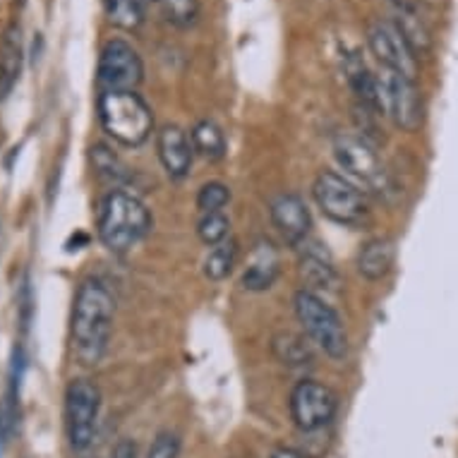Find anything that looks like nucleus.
Here are the masks:
<instances>
[{"instance_id":"nucleus-27","label":"nucleus","mask_w":458,"mask_h":458,"mask_svg":"<svg viewBox=\"0 0 458 458\" xmlns=\"http://www.w3.org/2000/svg\"><path fill=\"white\" fill-rule=\"evenodd\" d=\"M231 202V190L228 185L218 181H211L199 188L197 192V209L202 214H211V211H224L225 204Z\"/></svg>"},{"instance_id":"nucleus-9","label":"nucleus","mask_w":458,"mask_h":458,"mask_svg":"<svg viewBox=\"0 0 458 458\" xmlns=\"http://www.w3.org/2000/svg\"><path fill=\"white\" fill-rule=\"evenodd\" d=\"M291 418L301 432H319L336 418L338 398L331 386L317 379H302L291 391Z\"/></svg>"},{"instance_id":"nucleus-23","label":"nucleus","mask_w":458,"mask_h":458,"mask_svg":"<svg viewBox=\"0 0 458 458\" xmlns=\"http://www.w3.org/2000/svg\"><path fill=\"white\" fill-rule=\"evenodd\" d=\"M274 355L288 368H305V365L312 362V353H310L305 338L295 336L291 331H281L274 338Z\"/></svg>"},{"instance_id":"nucleus-26","label":"nucleus","mask_w":458,"mask_h":458,"mask_svg":"<svg viewBox=\"0 0 458 458\" xmlns=\"http://www.w3.org/2000/svg\"><path fill=\"white\" fill-rule=\"evenodd\" d=\"M91 161H94V168L98 171L101 178L111 182H123L130 181L128 168L123 165V161L115 154H113L108 147L104 144H97V147H91Z\"/></svg>"},{"instance_id":"nucleus-29","label":"nucleus","mask_w":458,"mask_h":458,"mask_svg":"<svg viewBox=\"0 0 458 458\" xmlns=\"http://www.w3.org/2000/svg\"><path fill=\"white\" fill-rule=\"evenodd\" d=\"M111 458H140V449L132 439H121L111 451Z\"/></svg>"},{"instance_id":"nucleus-2","label":"nucleus","mask_w":458,"mask_h":458,"mask_svg":"<svg viewBox=\"0 0 458 458\" xmlns=\"http://www.w3.org/2000/svg\"><path fill=\"white\" fill-rule=\"evenodd\" d=\"M151 214L147 204L132 192L115 188L98 202L97 231L106 250L123 255L142 241L151 231Z\"/></svg>"},{"instance_id":"nucleus-25","label":"nucleus","mask_w":458,"mask_h":458,"mask_svg":"<svg viewBox=\"0 0 458 458\" xmlns=\"http://www.w3.org/2000/svg\"><path fill=\"white\" fill-rule=\"evenodd\" d=\"M197 235L204 245H221L228 241L231 235V218L225 216L224 211H211V214H202V218L197 221Z\"/></svg>"},{"instance_id":"nucleus-1","label":"nucleus","mask_w":458,"mask_h":458,"mask_svg":"<svg viewBox=\"0 0 458 458\" xmlns=\"http://www.w3.org/2000/svg\"><path fill=\"white\" fill-rule=\"evenodd\" d=\"M115 301L108 285L98 278H87L72 305V346L77 360L91 368L104 360L111 344Z\"/></svg>"},{"instance_id":"nucleus-15","label":"nucleus","mask_w":458,"mask_h":458,"mask_svg":"<svg viewBox=\"0 0 458 458\" xmlns=\"http://www.w3.org/2000/svg\"><path fill=\"white\" fill-rule=\"evenodd\" d=\"M278 271H281V259H278L276 248L269 241H259L250 255V262L242 271V288L252 293L269 291L276 284Z\"/></svg>"},{"instance_id":"nucleus-17","label":"nucleus","mask_w":458,"mask_h":458,"mask_svg":"<svg viewBox=\"0 0 458 458\" xmlns=\"http://www.w3.org/2000/svg\"><path fill=\"white\" fill-rule=\"evenodd\" d=\"M394 259H396L394 242L389 238H372L358 252L355 267H358V274L368 278V281H379V278L389 274L391 267H394Z\"/></svg>"},{"instance_id":"nucleus-31","label":"nucleus","mask_w":458,"mask_h":458,"mask_svg":"<svg viewBox=\"0 0 458 458\" xmlns=\"http://www.w3.org/2000/svg\"><path fill=\"white\" fill-rule=\"evenodd\" d=\"M144 3H158V0H144Z\"/></svg>"},{"instance_id":"nucleus-12","label":"nucleus","mask_w":458,"mask_h":458,"mask_svg":"<svg viewBox=\"0 0 458 458\" xmlns=\"http://www.w3.org/2000/svg\"><path fill=\"white\" fill-rule=\"evenodd\" d=\"M271 221L291 248H302L310 241L312 216L308 204L298 195H278L271 202Z\"/></svg>"},{"instance_id":"nucleus-5","label":"nucleus","mask_w":458,"mask_h":458,"mask_svg":"<svg viewBox=\"0 0 458 458\" xmlns=\"http://www.w3.org/2000/svg\"><path fill=\"white\" fill-rule=\"evenodd\" d=\"M334 157L338 168L355 188H365L379 197L389 195L394 190L386 165L365 137L338 135L334 140Z\"/></svg>"},{"instance_id":"nucleus-8","label":"nucleus","mask_w":458,"mask_h":458,"mask_svg":"<svg viewBox=\"0 0 458 458\" xmlns=\"http://www.w3.org/2000/svg\"><path fill=\"white\" fill-rule=\"evenodd\" d=\"M377 94H379V108L384 115H389L398 130L415 132L420 128L422 98L418 94L415 80L382 68L377 75Z\"/></svg>"},{"instance_id":"nucleus-13","label":"nucleus","mask_w":458,"mask_h":458,"mask_svg":"<svg viewBox=\"0 0 458 458\" xmlns=\"http://www.w3.org/2000/svg\"><path fill=\"white\" fill-rule=\"evenodd\" d=\"M157 151L158 161L164 165L168 178H174V181L188 178L190 168H192L195 149H192L190 137L178 125H165V128H161V132L157 137Z\"/></svg>"},{"instance_id":"nucleus-22","label":"nucleus","mask_w":458,"mask_h":458,"mask_svg":"<svg viewBox=\"0 0 458 458\" xmlns=\"http://www.w3.org/2000/svg\"><path fill=\"white\" fill-rule=\"evenodd\" d=\"M235 264H238V242L228 238L221 245H214L209 250V255L204 257V276L209 281H224V278L231 276Z\"/></svg>"},{"instance_id":"nucleus-11","label":"nucleus","mask_w":458,"mask_h":458,"mask_svg":"<svg viewBox=\"0 0 458 458\" xmlns=\"http://www.w3.org/2000/svg\"><path fill=\"white\" fill-rule=\"evenodd\" d=\"M368 44L377 61L382 63V68L394 70L408 80L418 77V55L391 20L372 22L368 31Z\"/></svg>"},{"instance_id":"nucleus-30","label":"nucleus","mask_w":458,"mask_h":458,"mask_svg":"<svg viewBox=\"0 0 458 458\" xmlns=\"http://www.w3.org/2000/svg\"><path fill=\"white\" fill-rule=\"evenodd\" d=\"M271 458H308V456H302L301 451H295V449H276L274 454H271Z\"/></svg>"},{"instance_id":"nucleus-24","label":"nucleus","mask_w":458,"mask_h":458,"mask_svg":"<svg viewBox=\"0 0 458 458\" xmlns=\"http://www.w3.org/2000/svg\"><path fill=\"white\" fill-rule=\"evenodd\" d=\"M157 5L165 22L175 30H192L199 22V0H158Z\"/></svg>"},{"instance_id":"nucleus-16","label":"nucleus","mask_w":458,"mask_h":458,"mask_svg":"<svg viewBox=\"0 0 458 458\" xmlns=\"http://www.w3.org/2000/svg\"><path fill=\"white\" fill-rule=\"evenodd\" d=\"M344 72H346V80L351 84V89H353L355 98L360 101V108L375 113V115H382L379 94H377V75L369 72V68L358 53H348L344 58Z\"/></svg>"},{"instance_id":"nucleus-21","label":"nucleus","mask_w":458,"mask_h":458,"mask_svg":"<svg viewBox=\"0 0 458 458\" xmlns=\"http://www.w3.org/2000/svg\"><path fill=\"white\" fill-rule=\"evenodd\" d=\"M106 20L125 31H137L147 20L144 0H104Z\"/></svg>"},{"instance_id":"nucleus-10","label":"nucleus","mask_w":458,"mask_h":458,"mask_svg":"<svg viewBox=\"0 0 458 458\" xmlns=\"http://www.w3.org/2000/svg\"><path fill=\"white\" fill-rule=\"evenodd\" d=\"M97 80L101 91H135L144 80L140 53L123 38L106 41L98 55Z\"/></svg>"},{"instance_id":"nucleus-18","label":"nucleus","mask_w":458,"mask_h":458,"mask_svg":"<svg viewBox=\"0 0 458 458\" xmlns=\"http://www.w3.org/2000/svg\"><path fill=\"white\" fill-rule=\"evenodd\" d=\"M391 22L396 24L398 31L403 34V38H406L411 48L415 51V55L429 51V46H432V31H429L428 22L422 20L420 13L411 3L396 0L394 3V20Z\"/></svg>"},{"instance_id":"nucleus-3","label":"nucleus","mask_w":458,"mask_h":458,"mask_svg":"<svg viewBox=\"0 0 458 458\" xmlns=\"http://www.w3.org/2000/svg\"><path fill=\"white\" fill-rule=\"evenodd\" d=\"M98 121L106 135L123 147H140L154 130L149 104L137 91H101Z\"/></svg>"},{"instance_id":"nucleus-14","label":"nucleus","mask_w":458,"mask_h":458,"mask_svg":"<svg viewBox=\"0 0 458 458\" xmlns=\"http://www.w3.org/2000/svg\"><path fill=\"white\" fill-rule=\"evenodd\" d=\"M301 276L308 284L305 291H312V293H317V291H331L334 293L341 285V276H338L336 267H334V259L315 241H308L302 245Z\"/></svg>"},{"instance_id":"nucleus-19","label":"nucleus","mask_w":458,"mask_h":458,"mask_svg":"<svg viewBox=\"0 0 458 458\" xmlns=\"http://www.w3.org/2000/svg\"><path fill=\"white\" fill-rule=\"evenodd\" d=\"M22 72V38L20 27H10L0 44V98H5Z\"/></svg>"},{"instance_id":"nucleus-6","label":"nucleus","mask_w":458,"mask_h":458,"mask_svg":"<svg viewBox=\"0 0 458 458\" xmlns=\"http://www.w3.org/2000/svg\"><path fill=\"white\" fill-rule=\"evenodd\" d=\"M317 207L329 221L348 228H362L369 221V204L360 188H355L346 175L324 171L312 185Z\"/></svg>"},{"instance_id":"nucleus-7","label":"nucleus","mask_w":458,"mask_h":458,"mask_svg":"<svg viewBox=\"0 0 458 458\" xmlns=\"http://www.w3.org/2000/svg\"><path fill=\"white\" fill-rule=\"evenodd\" d=\"M101 413V391L91 379H72L65 391V428L70 446L87 451L94 444Z\"/></svg>"},{"instance_id":"nucleus-20","label":"nucleus","mask_w":458,"mask_h":458,"mask_svg":"<svg viewBox=\"0 0 458 458\" xmlns=\"http://www.w3.org/2000/svg\"><path fill=\"white\" fill-rule=\"evenodd\" d=\"M190 142L192 149L207 161H221L228 151V142H225L224 130L218 128L214 121H199L190 132Z\"/></svg>"},{"instance_id":"nucleus-28","label":"nucleus","mask_w":458,"mask_h":458,"mask_svg":"<svg viewBox=\"0 0 458 458\" xmlns=\"http://www.w3.org/2000/svg\"><path fill=\"white\" fill-rule=\"evenodd\" d=\"M181 437L171 432V429H164L158 432L154 439H151L149 449H147V456L144 458H178L181 456Z\"/></svg>"},{"instance_id":"nucleus-4","label":"nucleus","mask_w":458,"mask_h":458,"mask_svg":"<svg viewBox=\"0 0 458 458\" xmlns=\"http://www.w3.org/2000/svg\"><path fill=\"white\" fill-rule=\"evenodd\" d=\"M293 305L295 317L310 341L324 351V355H329L331 360H344L348 355V334L336 310L305 288L295 293Z\"/></svg>"}]
</instances>
